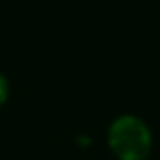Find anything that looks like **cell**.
Wrapping results in <instances>:
<instances>
[{
  "instance_id": "obj_1",
  "label": "cell",
  "mask_w": 160,
  "mask_h": 160,
  "mask_svg": "<svg viewBox=\"0 0 160 160\" xmlns=\"http://www.w3.org/2000/svg\"><path fill=\"white\" fill-rule=\"evenodd\" d=\"M109 146L120 160H144L150 152V132L138 118L124 116L109 130Z\"/></svg>"
},
{
  "instance_id": "obj_2",
  "label": "cell",
  "mask_w": 160,
  "mask_h": 160,
  "mask_svg": "<svg viewBox=\"0 0 160 160\" xmlns=\"http://www.w3.org/2000/svg\"><path fill=\"white\" fill-rule=\"evenodd\" d=\"M6 93H8V87H6V81H4V77L0 75V103L6 99Z\"/></svg>"
}]
</instances>
